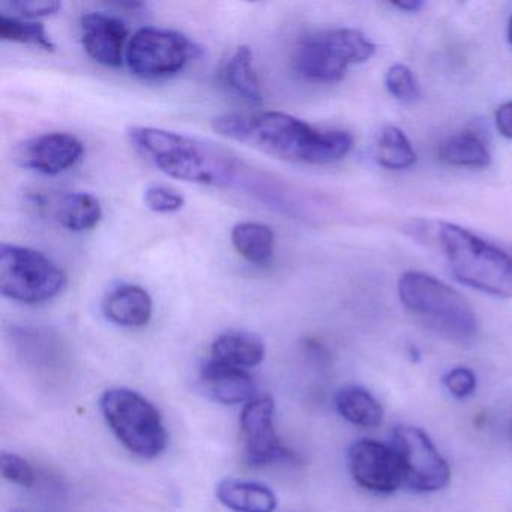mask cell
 Returning <instances> with one entry per match:
<instances>
[{
	"instance_id": "6da1fadb",
	"label": "cell",
	"mask_w": 512,
	"mask_h": 512,
	"mask_svg": "<svg viewBox=\"0 0 512 512\" xmlns=\"http://www.w3.org/2000/svg\"><path fill=\"white\" fill-rule=\"evenodd\" d=\"M214 130L290 163H337L353 148V136L347 131L319 130L280 112L227 113L214 119Z\"/></svg>"
},
{
	"instance_id": "7a4b0ae2",
	"label": "cell",
	"mask_w": 512,
	"mask_h": 512,
	"mask_svg": "<svg viewBox=\"0 0 512 512\" xmlns=\"http://www.w3.org/2000/svg\"><path fill=\"white\" fill-rule=\"evenodd\" d=\"M128 139L164 175L206 187H241L248 182L244 161L229 149L187 134L154 127H133Z\"/></svg>"
},
{
	"instance_id": "3957f363",
	"label": "cell",
	"mask_w": 512,
	"mask_h": 512,
	"mask_svg": "<svg viewBox=\"0 0 512 512\" xmlns=\"http://www.w3.org/2000/svg\"><path fill=\"white\" fill-rule=\"evenodd\" d=\"M398 296L410 314L442 337L467 341L478 332V317L472 305L457 290L431 275L415 271L401 275Z\"/></svg>"
},
{
	"instance_id": "277c9868",
	"label": "cell",
	"mask_w": 512,
	"mask_h": 512,
	"mask_svg": "<svg viewBox=\"0 0 512 512\" xmlns=\"http://www.w3.org/2000/svg\"><path fill=\"white\" fill-rule=\"evenodd\" d=\"M437 236L461 284L496 298H512V259L505 251L457 224L440 223Z\"/></svg>"
},
{
	"instance_id": "5b68a950",
	"label": "cell",
	"mask_w": 512,
	"mask_h": 512,
	"mask_svg": "<svg viewBox=\"0 0 512 512\" xmlns=\"http://www.w3.org/2000/svg\"><path fill=\"white\" fill-rule=\"evenodd\" d=\"M100 410L119 442L143 458L163 454L169 442L160 410L139 392L127 388L107 389Z\"/></svg>"
},
{
	"instance_id": "8992f818",
	"label": "cell",
	"mask_w": 512,
	"mask_h": 512,
	"mask_svg": "<svg viewBox=\"0 0 512 512\" xmlns=\"http://www.w3.org/2000/svg\"><path fill=\"white\" fill-rule=\"evenodd\" d=\"M376 46L356 29H332L308 35L293 52V68L311 82H340L350 65L370 61Z\"/></svg>"
},
{
	"instance_id": "52a82bcc",
	"label": "cell",
	"mask_w": 512,
	"mask_h": 512,
	"mask_svg": "<svg viewBox=\"0 0 512 512\" xmlns=\"http://www.w3.org/2000/svg\"><path fill=\"white\" fill-rule=\"evenodd\" d=\"M64 269L41 251L19 245H0V292L25 305H40L67 287Z\"/></svg>"
},
{
	"instance_id": "ba28073f",
	"label": "cell",
	"mask_w": 512,
	"mask_h": 512,
	"mask_svg": "<svg viewBox=\"0 0 512 512\" xmlns=\"http://www.w3.org/2000/svg\"><path fill=\"white\" fill-rule=\"evenodd\" d=\"M197 47L185 35L163 28H143L128 43L125 62L140 79H167L181 73Z\"/></svg>"
},
{
	"instance_id": "9c48e42d",
	"label": "cell",
	"mask_w": 512,
	"mask_h": 512,
	"mask_svg": "<svg viewBox=\"0 0 512 512\" xmlns=\"http://www.w3.org/2000/svg\"><path fill=\"white\" fill-rule=\"evenodd\" d=\"M392 448L403 467L404 485L416 493H436L451 481V467L428 434L413 425H397Z\"/></svg>"
},
{
	"instance_id": "30bf717a",
	"label": "cell",
	"mask_w": 512,
	"mask_h": 512,
	"mask_svg": "<svg viewBox=\"0 0 512 512\" xmlns=\"http://www.w3.org/2000/svg\"><path fill=\"white\" fill-rule=\"evenodd\" d=\"M347 461L353 481L371 493L391 494L404 485L403 467L392 445L356 440L350 445Z\"/></svg>"
},
{
	"instance_id": "8fae6325",
	"label": "cell",
	"mask_w": 512,
	"mask_h": 512,
	"mask_svg": "<svg viewBox=\"0 0 512 512\" xmlns=\"http://www.w3.org/2000/svg\"><path fill=\"white\" fill-rule=\"evenodd\" d=\"M275 403L271 397H257L245 404L241 413L245 457L254 467L277 461L295 460V454L284 446L274 425Z\"/></svg>"
},
{
	"instance_id": "7c38bea8",
	"label": "cell",
	"mask_w": 512,
	"mask_h": 512,
	"mask_svg": "<svg viewBox=\"0 0 512 512\" xmlns=\"http://www.w3.org/2000/svg\"><path fill=\"white\" fill-rule=\"evenodd\" d=\"M85 154L83 143L73 134L46 133L26 140L17 149L20 166L46 176L61 175L77 166Z\"/></svg>"
},
{
	"instance_id": "4fadbf2b",
	"label": "cell",
	"mask_w": 512,
	"mask_h": 512,
	"mask_svg": "<svg viewBox=\"0 0 512 512\" xmlns=\"http://www.w3.org/2000/svg\"><path fill=\"white\" fill-rule=\"evenodd\" d=\"M82 43L86 53L104 67L118 68L124 62L128 29L118 17L104 13H88L80 22Z\"/></svg>"
},
{
	"instance_id": "5bb4252c",
	"label": "cell",
	"mask_w": 512,
	"mask_h": 512,
	"mask_svg": "<svg viewBox=\"0 0 512 512\" xmlns=\"http://www.w3.org/2000/svg\"><path fill=\"white\" fill-rule=\"evenodd\" d=\"M200 380L205 391L223 404L250 403L256 394V383L247 371L215 359L203 364Z\"/></svg>"
},
{
	"instance_id": "9a60e30c",
	"label": "cell",
	"mask_w": 512,
	"mask_h": 512,
	"mask_svg": "<svg viewBox=\"0 0 512 512\" xmlns=\"http://www.w3.org/2000/svg\"><path fill=\"white\" fill-rule=\"evenodd\" d=\"M152 310L151 295L136 284L113 287L103 299L104 316L122 328H143L151 320Z\"/></svg>"
},
{
	"instance_id": "2e32d148",
	"label": "cell",
	"mask_w": 512,
	"mask_h": 512,
	"mask_svg": "<svg viewBox=\"0 0 512 512\" xmlns=\"http://www.w3.org/2000/svg\"><path fill=\"white\" fill-rule=\"evenodd\" d=\"M218 500L233 512H274L278 500L268 485L227 478L217 485Z\"/></svg>"
},
{
	"instance_id": "e0dca14e",
	"label": "cell",
	"mask_w": 512,
	"mask_h": 512,
	"mask_svg": "<svg viewBox=\"0 0 512 512\" xmlns=\"http://www.w3.org/2000/svg\"><path fill=\"white\" fill-rule=\"evenodd\" d=\"M212 359L247 370L265 359V344L257 335L245 331H229L215 338Z\"/></svg>"
},
{
	"instance_id": "ac0fdd59",
	"label": "cell",
	"mask_w": 512,
	"mask_h": 512,
	"mask_svg": "<svg viewBox=\"0 0 512 512\" xmlns=\"http://www.w3.org/2000/svg\"><path fill=\"white\" fill-rule=\"evenodd\" d=\"M224 85L251 106H262L263 94L253 65L250 47L239 46L230 53L221 70Z\"/></svg>"
},
{
	"instance_id": "d6986e66",
	"label": "cell",
	"mask_w": 512,
	"mask_h": 512,
	"mask_svg": "<svg viewBox=\"0 0 512 512\" xmlns=\"http://www.w3.org/2000/svg\"><path fill=\"white\" fill-rule=\"evenodd\" d=\"M335 409L341 418L362 428L380 427L385 410L376 397L361 386H344L335 394Z\"/></svg>"
},
{
	"instance_id": "ffe728a7",
	"label": "cell",
	"mask_w": 512,
	"mask_h": 512,
	"mask_svg": "<svg viewBox=\"0 0 512 512\" xmlns=\"http://www.w3.org/2000/svg\"><path fill=\"white\" fill-rule=\"evenodd\" d=\"M55 218L70 232H86L94 229L103 218V208L97 197L88 193H67L56 202Z\"/></svg>"
},
{
	"instance_id": "44dd1931",
	"label": "cell",
	"mask_w": 512,
	"mask_h": 512,
	"mask_svg": "<svg viewBox=\"0 0 512 512\" xmlns=\"http://www.w3.org/2000/svg\"><path fill=\"white\" fill-rule=\"evenodd\" d=\"M232 244L245 260L254 265H268L274 257V232L262 223L245 221L236 224L232 230Z\"/></svg>"
},
{
	"instance_id": "7402d4cb",
	"label": "cell",
	"mask_w": 512,
	"mask_h": 512,
	"mask_svg": "<svg viewBox=\"0 0 512 512\" xmlns=\"http://www.w3.org/2000/svg\"><path fill=\"white\" fill-rule=\"evenodd\" d=\"M439 160L449 166L485 167L491 157L487 145L481 137L473 133H460L448 137L439 146Z\"/></svg>"
},
{
	"instance_id": "603a6c76",
	"label": "cell",
	"mask_w": 512,
	"mask_h": 512,
	"mask_svg": "<svg viewBox=\"0 0 512 512\" xmlns=\"http://www.w3.org/2000/svg\"><path fill=\"white\" fill-rule=\"evenodd\" d=\"M377 163L388 170L409 169L416 163L415 149L400 128H383L377 143Z\"/></svg>"
},
{
	"instance_id": "cb8c5ba5",
	"label": "cell",
	"mask_w": 512,
	"mask_h": 512,
	"mask_svg": "<svg viewBox=\"0 0 512 512\" xmlns=\"http://www.w3.org/2000/svg\"><path fill=\"white\" fill-rule=\"evenodd\" d=\"M0 38L11 43L40 47L46 52L55 50V43L47 34L44 25L34 20L17 19V17L0 14Z\"/></svg>"
},
{
	"instance_id": "d4e9b609",
	"label": "cell",
	"mask_w": 512,
	"mask_h": 512,
	"mask_svg": "<svg viewBox=\"0 0 512 512\" xmlns=\"http://www.w3.org/2000/svg\"><path fill=\"white\" fill-rule=\"evenodd\" d=\"M385 86L389 94L403 104L415 103L421 97L418 80L407 65H392L386 71Z\"/></svg>"
},
{
	"instance_id": "484cf974",
	"label": "cell",
	"mask_w": 512,
	"mask_h": 512,
	"mask_svg": "<svg viewBox=\"0 0 512 512\" xmlns=\"http://www.w3.org/2000/svg\"><path fill=\"white\" fill-rule=\"evenodd\" d=\"M61 10L62 4L56 0H17V2H2L0 4L2 14L23 20L55 16Z\"/></svg>"
},
{
	"instance_id": "4316f807",
	"label": "cell",
	"mask_w": 512,
	"mask_h": 512,
	"mask_svg": "<svg viewBox=\"0 0 512 512\" xmlns=\"http://www.w3.org/2000/svg\"><path fill=\"white\" fill-rule=\"evenodd\" d=\"M145 203L157 214H175L185 205V197L166 185H151L145 191Z\"/></svg>"
},
{
	"instance_id": "83f0119b",
	"label": "cell",
	"mask_w": 512,
	"mask_h": 512,
	"mask_svg": "<svg viewBox=\"0 0 512 512\" xmlns=\"http://www.w3.org/2000/svg\"><path fill=\"white\" fill-rule=\"evenodd\" d=\"M0 470L7 481L20 487L31 488L35 484V470L28 460L11 452H2L0 455Z\"/></svg>"
},
{
	"instance_id": "f1b7e54d",
	"label": "cell",
	"mask_w": 512,
	"mask_h": 512,
	"mask_svg": "<svg viewBox=\"0 0 512 512\" xmlns=\"http://www.w3.org/2000/svg\"><path fill=\"white\" fill-rule=\"evenodd\" d=\"M443 386L458 400L470 397L476 391V374L467 367H455L443 376Z\"/></svg>"
},
{
	"instance_id": "f546056e",
	"label": "cell",
	"mask_w": 512,
	"mask_h": 512,
	"mask_svg": "<svg viewBox=\"0 0 512 512\" xmlns=\"http://www.w3.org/2000/svg\"><path fill=\"white\" fill-rule=\"evenodd\" d=\"M496 127L506 139L512 140V101L503 104L496 112Z\"/></svg>"
},
{
	"instance_id": "4dcf8cb0",
	"label": "cell",
	"mask_w": 512,
	"mask_h": 512,
	"mask_svg": "<svg viewBox=\"0 0 512 512\" xmlns=\"http://www.w3.org/2000/svg\"><path fill=\"white\" fill-rule=\"evenodd\" d=\"M392 7L398 8L400 11H406V13H418V11L424 7V2L409 0V2H397V4H392Z\"/></svg>"
},
{
	"instance_id": "1f68e13d",
	"label": "cell",
	"mask_w": 512,
	"mask_h": 512,
	"mask_svg": "<svg viewBox=\"0 0 512 512\" xmlns=\"http://www.w3.org/2000/svg\"><path fill=\"white\" fill-rule=\"evenodd\" d=\"M508 41L509 44L512 46V16L511 19H509V25H508Z\"/></svg>"
},
{
	"instance_id": "d6a6232c",
	"label": "cell",
	"mask_w": 512,
	"mask_h": 512,
	"mask_svg": "<svg viewBox=\"0 0 512 512\" xmlns=\"http://www.w3.org/2000/svg\"><path fill=\"white\" fill-rule=\"evenodd\" d=\"M13 512H25V511H22V509H14Z\"/></svg>"
},
{
	"instance_id": "836d02e7",
	"label": "cell",
	"mask_w": 512,
	"mask_h": 512,
	"mask_svg": "<svg viewBox=\"0 0 512 512\" xmlns=\"http://www.w3.org/2000/svg\"><path fill=\"white\" fill-rule=\"evenodd\" d=\"M511 436H512V422H511Z\"/></svg>"
}]
</instances>
